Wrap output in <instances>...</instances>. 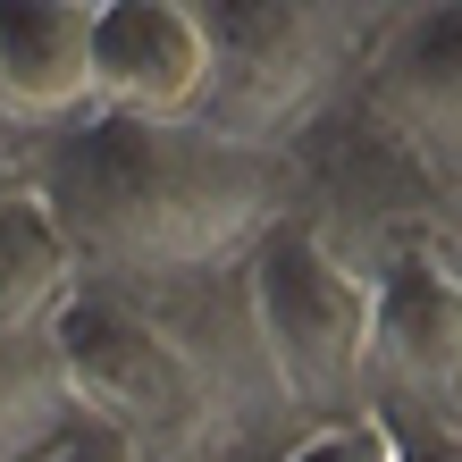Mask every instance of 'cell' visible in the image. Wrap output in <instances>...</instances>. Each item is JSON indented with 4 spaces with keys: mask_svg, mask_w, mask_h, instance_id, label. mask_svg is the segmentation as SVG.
<instances>
[{
    "mask_svg": "<svg viewBox=\"0 0 462 462\" xmlns=\"http://www.w3.org/2000/svg\"><path fill=\"white\" fill-rule=\"evenodd\" d=\"M278 462H395V429L387 420H337V429H311L303 446H286Z\"/></svg>",
    "mask_w": 462,
    "mask_h": 462,
    "instance_id": "obj_11",
    "label": "cell"
},
{
    "mask_svg": "<svg viewBox=\"0 0 462 462\" xmlns=\"http://www.w3.org/2000/svg\"><path fill=\"white\" fill-rule=\"evenodd\" d=\"M93 85H101V118L194 126L202 93H210V25H202V9H169V0H118V9H101Z\"/></svg>",
    "mask_w": 462,
    "mask_h": 462,
    "instance_id": "obj_6",
    "label": "cell"
},
{
    "mask_svg": "<svg viewBox=\"0 0 462 462\" xmlns=\"http://www.w3.org/2000/svg\"><path fill=\"white\" fill-rule=\"evenodd\" d=\"M370 420L395 438L462 446V278L429 253L378 269V337H370Z\"/></svg>",
    "mask_w": 462,
    "mask_h": 462,
    "instance_id": "obj_5",
    "label": "cell"
},
{
    "mask_svg": "<svg viewBox=\"0 0 462 462\" xmlns=\"http://www.w3.org/2000/svg\"><path fill=\"white\" fill-rule=\"evenodd\" d=\"M253 337L294 412H319V429L362 420L370 403V337H378V278L353 269L328 236L278 227L244 269Z\"/></svg>",
    "mask_w": 462,
    "mask_h": 462,
    "instance_id": "obj_2",
    "label": "cell"
},
{
    "mask_svg": "<svg viewBox=\"0 0 462 462\" xmlns=\"http://www.w3.org/2000/svg\"><path fill=\"white\" fill-rule=\"evenodd\" d=\"M76 244L60 227V210L42 202L34 177H0V328L9 337H51L60 311L85 294L76 278Z\"/></svg>",
    "mask_w": 462,
    "mask_h": 462,
    "instance_id": "obj_9",
    "label": "cell"
},
{
    "mask_svg": "<svg viewBox=\"0 0 462 462\" xmlns=\"http://www.w3.org/2000/svg\"><path fill=\"white\" fill-rule=\"evenodd\" d=\"M42 202L85 269L143 286H202L286 227V160L219 143L202 126H134L85 118L76 134L42 143Z\"/></svg>",
    "mask_w": 462,
    "mask_h": 462,
    "instance_id": "obj_1",
    "label": "cell"
},
{
    "mask_svg": "<svg viewBox=\"0 0 462 462\" xmlns=\"http://www.w3.org/2000/svg\"><path fill=\"white\" fill-rule=\"evenodd\" d=\"M76 429H85V412H76L60 345L0 328V462H51Z\"/></svg>",
    "mask_w": 462,
    "mask_h": 462,
    "instance_id": "obj_10",
    "label": "cell"
},
{
    "mask_svg": "<svg viewBox=\"0 0 462 462\" xmlns=\"http://www.w3.org/2000/svg\"><path fill=\"white\" fill-rule=\"evenodd\" d=\"M395 462H462L454 438H395Z\"/></svg>",
    "mask_w": 462,
    "mask_h": 462,
    "instance_id": "obj_13",
    "label": "cell"
},
{
    "mask_svg": "<svg viewBox=\"0 0 462 462\" xmlns=\"http://www.w3.org/2000/svg\"><path fill=\"white\" fill-rule=\"evenodd\" d=\"M51 462H134V454L110 438V429H76V438H68L60 454H51Z\"/></svg>",
    "mask_w": 462,
    "mask_h": 462,
    "instance_id": "obj_12",
    "label": "cell"
},
{
    "mask_svg": "<svg viewBox=\"0 0 462 462\" xmlns=\"http://www.w3.org/2000/svg\"><path fill=\"white\" fill-rule=\"evenodd\" d=\"M76 387V412L85 429H110L134 462H185L210 429V387L160 319H143L134 303H101V294H76L51 328Z\"/></svg>",
    "mask_w": 462,
    "mask_h": 462,
    "instance_id": "obj_4",
    "label": "cell"
},
{
    "mask_svg": "<svg viewBox=\"0 0 462 462\" xmlns=\"http://www.w3.org/2000/svg\"><path fill=\"white\" fill-rule=\"evenodd\" d=\"M378 118L412 143L429 169L462 177V9L412 17L378 60Z\"/></svg>",
    "mask_w": 462,
    "mask_h": 462,
    "instance_id": "obj_8",
    "label": "cell"
},
{
    "mask_svg": "<svg viewBox=\"0 0 462 462\" xmlns=\"http://www.w3.org/2000/svg\"><path fill=\"white\" fill-rule=\"evenodd\" d=\"M210 25V93H202V134L278 160L294 126L337 93V76L362 51V17L353 9H202Z\"/></svg>",
    "mask_w": 462,
    "mask_h": 462,
    "instance_id": "obj_3",
    "label": "cell"
},
{
    "mask_svg": "<svg viewBox=\"0 0 462 462\" xmlns=\"http://www.w3.org/2000/svg\"><path fill=\"white\" fill-rule=\"evenodd\" d=\"M93 0H9L0 9V126H34V134H76L101 118L93 85Z\"/></svg>",
    "mask_w": 462,
    "mask_h": 462,
    "instance_id": "obj_7",
    "label": "cell"
}]
</instances>
